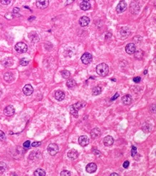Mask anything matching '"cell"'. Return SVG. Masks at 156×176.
Listing matches in <instances>:
<instances>
[{
  "mask_svg": "<svg viewBox=\"0 0 156 176\" xmlns=\"http://www.w3.org/2000/svg\"><path fill=\"white\" fill-rule=\"evenodd\" d=\"M125 51L128 54H134V52L136 51V46L134 43H128L125 47Z\"/></svg>",
  "mask_w": 156,
  "mask_h": 176,
  "instance_id": "30bf717a",
  "label": "cell"
},
{
  "mask_svg": "<svg viewBox=\"0 0 156 176\" xmlns=\"http://www.w3.org/2000/svg\"><path fill=\"white\" fill-rule=\"evenodd\" d=\"M97 73L101 77H105L109 74V69L108 65L105 63H101L97 66L96 68Z\"/></svg>",
  "mask_w": 156,
  "mask_h": 176,
  "instance_id": "7a4b0ae2",
  "label": "cell"
},
{
  "mask_svg": "<svg viewBox=\"0 0 156 176\" xmlns=\"http://www.w3.org/2000/svg\"><path fill=\"white\" fill-rule=\"evenodd\" d=\"M34 19H35V17H33V16H32V17H30V18L28 19V20L29 21H30V20H34Z\"/></svg>",
  "mask_w": 156,
  "mask_h": 176,
  "instance_id": "7bdbcfd3",
  "label": "cell"
},
{
  "mask_svg": "<svg viewBox=\"0 0 156 176\" xmlns=\"http://www.w3.org/2000/svg\"><path fill=\"white\" fill-rule=\"evenodd\" d=\"M33 175L35 176H45L46 175V173L45 171L41 168H38L37 170H35L33 173Z\"/></svg>",
  "mask_w": 156,
  "mask_h": 176,
  "instance_id": "603a6c76",
  "label": "cell"
},
{
  "mask_svg": "<svg viewBox=\"0 0 156 176\" xmlns=\"http://www.w3.org/2000/svg\"><path fill=\"white\" fill-rule=\"evenodd\" d=\"M110 175H111V176H119V175L117 174V173H112V174H111Z\"/></svg>",
  "mask_w": 156,
  "mask_h": 176,
  "instance_id": "b9f144b4",
  "label": "cell"
},
{
  "mask_svg": "<svg viewBox=\"0 0 156 176\" xmlns=\"http://www.w3.org/2000/svg\"><path fill=\"white\" fill-rule=\"evenodd\" d=\"M83 2H89V0H83Z\"/></svg>",
  "mask_w": 156,
  "mask_h": 176,
  "instance_id": "f6af8a7d",
  "label": "cell"
},
{
  "mask_svg": "<svg viewBox=\"0 0 156 176\" xmlns=\"http://www.w3.org/2000/svg\"><path fill=\"white\" fill-rule=\"evenodd\" d=\"M147 73V70H145V71H144V74H146Z\"/></svg>",
  "mask_w": 156,
  "mask_h": 176,
  "instance_id": "ee69618b",
  "label": "cell"
},
{
  "mask_svg": "<svg viewBox=\"0 0 156 176\" xmlns=\"http://www.w3.org/2000/svg\"><path fill=\"white\" fill-rule=\"evenodd\" d=\"M7 166L3 162H0V174H2L6 171Z\"/></svg>",
  "mask_w": 156,
  "mask_h": 176,
  "instance_id": "484cf974",
  "label": "cell"
},
{
  "mask_svg": "<svg viewBox=\"0 0 156 176\" xmlns=\"http://www.w3.org/2000/svg\"><path fill=\"white\" fill-rule=\"evenodd\" d=\"M92 59H93V57L90 53H85L81 56V62L84 64H89L91 62Z\"/></svg>",
  "mask_w": 156,
  "mask_h": 176,
  "instance_id": "5b68a950",
  "label": "cell"
},
{
  "mask_svg": "<svg viewBox=\"0 0 156 176\" xmlns=\"http://www.w3.org/2000/svg\"><path fill=\"white\" fill-rule=\"evenodd\" d=\"M47 150L51 156H55L58 152L59 148H58V146L56 144H50L48 147Z\"/></svg>",
  "mask_w": 156,
  "mask_h": 176,
  "instance_id": "277c9868",
  "label": "cell"
},
{
  "mask_svg": "<svg viewBox=\"0 0 156 176\" xmlns=\"http://www.w3.org/2000/svg\"><path fill=\"white\" fill-rule=\"evenodd\" d=\"M118 97H119V94H118V93H116L115 95H114V96L111 99V100H112H112H115Z\"/></svg>",
  "mask_w": 156,
  "mask_h": 176,
  "instance_id": "ab89813d",
  "label": "cell"
},
{
  "mask_svg": "<svg viewBox=\"0 0 156 176\" xmlns=\"http://www.w3.org/2000/svg\"><path fill=\"white\" fill-rule=\"evenodd\" d=\"M4 79L7 82H11L14 80V77H13V74L12 73H10V72H6L4 74Z\"/></svg>",
  "mask_w": 156,
  "mask_h": 176,
  "instance_id": "ffe728a7",
  "label": "cell"
},
{
  "mask_svg": "<svg viewBox=\"0 0 156 176\" xmlns=\"http://www.w3.org/2000/svg\"><path fill=\"white\" fill-rule=\"evenodd\" d=\"M40 144H41V142H35L32 144V147H39Z\"/></svg>",
  "mask_w": 156,
  "mask_h": 176,
  "instance_id": "d590c367",
  "label": "cell"
},
{
  "mask_svg": "<svg viewBox=\"0 0 156 176\" xmlns=\"http://www.w3.org/2000/svg\"><path fill=\"white\" fill-rule=\"evenodd\" d=\"M6 139V135L2 131L0 130V141H4Z\"/></svg>",
  "mask_w": 156,
  "mask_h": 176,
  "instance_id": "4dcf8cb0",
  "label": "cell"
},
{
  "mask_svg": "<svg viewBox=\"0 0 156 176\" xmlns=\"http://www.w3.org/2000/svg\"><path fill=\"white\" fill-rule=\"evenodd\" d=\"M0 2L3 5H8L11 2V0H0Z\"/></svg>",
  "mask_w": 156,
  "mask_h": 176,
  "instance_id": "e575fe53",
  "label": "cell"
},
{
  "mask_svg": "<svg viewBox=\"0 0 156 176\" xmlns=\"http://www.w3.org/2000/svg\"><path fill=\"white\" fill-rule=\"evenodd\" d=\"M5 17L6 19H8V20H12L14 17V15H13V13H6V15H5Z\"/></svg>",
  "mask_w": 156,
  "mask_h": 176,
  "instance_id": "836d02e7",
  "label": "cell"
},
{
  "mask_svg": "<svg viewBox=\"0 0 156 176\" xmlns=\"http://www.w3.org/2000/svg\"><path fill=\"white\" fill-rule=\"evenodd\" d=\"M90 134L92 139H97L101 135V130L99 128H94L91 131Z\"/></svg>",
  "mask_w": 156,
  "mask_h": 176,
  "instance_id": "9a60e30c",
  "label": "cell"
},
{
  "mask_svg": "<svg viewBox=\"0 0 156 176\" xmlns=\"http://www.w3.org/2000/svg\"><path fill=\"white\" fill-rule=\"evenodd\" d=\"M19 13V9L17 7H15L13 9V14L14 15H18V13Z\"/></svg>",
  "mask_w": 156,
  "mask_h": 176,
  "instance_id": "f35d334b",
  "label": "cell"
},
{
  "mask_svg": "<svg viewBox=\"0 0 156 176\" xmlns=\"http://www.w3.org/2000/svg\"><path fill=\"white\" fill-rule=\"evenodd\" d=\"M129 165H130V162L129 161H125L124 162V163H123V167L124 168H127L129 167Z\"/></svg>",
  "mask_w": 156,
  "mask_h": 176,
  "instance_id": "8d00e7d4",
  "label": "cell"
},
{
  "mask_svg": "<svg viewBox=\"0 0 156 176\" xmlns=\"http://www.w3.org/2000/svg\"><path fill=\"white\" fill-rule=\"evenodd\" d=\"M33 87H32L31 84H26L24 87H23V89H22V92L23 93L25 94V95L27 96H30L31 95L32 93H33Z\"/></svg>",
  "mask_w": 156,
  "mask_h": 176,
  "instance_id": "8fae6325",
  "label": "cell"
},
{
  "mask_svg": "<svg viewBox=\"0 0 156 176\" xmlns=\"http://www.w3.org/2000/svg\"><path fill=\"white\" fill-rule=\"evenodd\" d=\"M90 22V20L89 18L86 17V16H83L81 17V18L79 19V25H81V27H86L89 25Z\"/></svg>",
  "mask_w": 156,
  "mask_h": 176,
  "instance_id": "5bb4252c",
  "label": "cell"
},
{
  "mask_svg": "<svg viewBox=\"0 0 156 176\" xmlns=\"http://www.w3.org/2000/svg\"><path fill=\"white\" fill-rule=\"evenodd\" d=\"M48 5H49V0H37L36 1V6L39 9H45L48 7Z\"/></svg>",
  "mask_w": 156,
  "mask_h": 176,
  "instance_id": "8992f818",
  "label": "cell"
},
{
  "mask_svg": "<svg viewBox=\"0 0 156 176\" xmlns=\"http://www.w3.org/2000/svg\"><path fill=\"white\" fill-rule=\"evenodd\" d=\"M133 81H134L135 83H139L141 81V78L140 77H136L133 79Z\"/></svg>",
  "mask_w": 156,
  "mask_h": 176,
  "instance_id": "74e56055",
  "label": "cell"
},
{
  "mask_svg": "<svg viewBox=\"0 0 156 176\" xmlns=\"http://www.w3.org/2000/svg\"><path fill=\"white\" fill-rule=\"evenodd\" d=\"M31 145V144H30V141H26V142H24V144H23V147H24V148L25 149H29L30 148V147Z\"/></svg>",
  "mask_w": 156,
  "mask_h": 176,
  "instance_id": "d6a6232c",
  "label": "cell"
},
{
  "mask_svg": "<svg viewBox=\"0 0 156 176\" xmlns=\"http://www.w3.org/2000/svg\"><path fill=\"white\" fill-rule=\"evenodd\" d=\"M78 143L81 147H86L89 144V139L86 135L81 136L78 138Z\"/></svg>",
  "mask_w": 156,
  "mask_h": 176,
  "instance_id": "ba28073f",
  "label": "cell"
},
{
  "mask_svg": "<svg viewBox=\"0 0 156 176\" xmlns=\"http://www.w3.org/2000/svg\"><path fill=\"white\" fill-rule=\"evenodd\" d=\"M85 105H86V102H85L80 101V102H76V103L73 104V105L71 107V108H70V112H71V113L74 117L78 118V111L80 110V109H81L82 108H84Z\"/></svg>",
  "mask_w": 156,
  "mask_h": 176,
  "instance_id": "6da1fadb",
  "label": "cell"
},
{
  "mask_svg": "<svg viewBox=\"0 0 156 176\" xmlns=\"http://www.w3.org/2000/svg\"><path fill=\"white\" fill-rule=\"evenodd\" d=\"M127 9V4L125 1H120L117 6L116 10L118 13H122Z\"/></svg>",
  "mask_w": 156,
  "mask_h": 176,
  "instance_id": "52a82bcc",
  "label": "cell"
},
{
  "mask_svg": "<svg viewBox=\"0 0 156 176\" xmlns=\"http://www.w3.org/2000/svg\"><path fill=\"white\" fill-rule=\"evenodd\" d=\"M120 33L122 35V38H126L129 36V35L130 33V31L128 28H123L120 31Z\"/></svg>",
  "mask_w": 156,
  "mask_h": 176,
  "instance_id": "d6986e66",
  "label": "cell"
},
{
  "mask_svg": "<svg viewBox=\"0 0 156 176\" xmlns=\"http://www.w3.org/2000/svg\"><path fill=\"white\" fill-rule=\"evenodd\" d=\"M29 38L31 40L32 42H34V43L38 41V35L35 32H31L29 34Z\"/></svg>",
  "mask_w": 156,
  "mask_h": 176,
  "instance_id": "44dd1931",
  "label": "cell"
},
{
  "mask_svg": "<svg viewBox=\"0 0 156 176\" xmlns=\"http://www.w3.org/2000/svg\"><path fill=\"white\" fill-rule=\"evenodd\" d=\"M76 81L74 80H69L66 82V85L69 88H73V87L76 86Z\"/></svg>",
  "mask_w": 156,
  "mask_h": 176,
  "instance_id": "4316f807",
  "label": "cell"
},
{
  "mask_svg": "<svg viewBox=\"0 0 156 176\" xmlns=\"http://www.w3.org/2000/svg\"><path fill=\"white\" fill-rule=\"evenodd\" d=\"M15 49L17 53H23L27 52L28 51V46L27 44L22 42H19V43H17L15 46Z\"/></svg>",
  "mask_w": 156,
  "mask_h": 176,
  "instance_id": "3957f363",
  "label": "cell"
},
{
  "mask_svg": "<svg viewBox=\"0 0 156 176\" xmlns=\"http://www.w3.org/2000/svg\"><path fill=\"white\" fill-rule=\"evenodd\" d=\"M136 153H137V148L134 147V146H132V150H131V155L132 157H134L135 155H136Z\"/></svg>",
  "mask_w": 156,
  "mask_h": 176,
  "instance_id": "1f68e13d",
  "label": "cell"
},
{
  "mask_svg": "<svg viewBox=\"0 0 156 176\" xmlns=\"http://www.w3.org/2000/svg\"><path fill=\"white\" fill-rule=\"evenodd\" d=\"M2 64L4 66H6V67H8V66H12L13 64V60L12 59H10V58H6V59H4L3 62V64Z\"/></svg>",
  "mask_w": 156,
  "mask_h": 176,
  "instance_id": "cb8c5ba5",
  "label": "cell"
},
{
  "mask_svg": "<svg viewBox=\"0 0 156 176\" xmlns=\"http://www.w3.org/2000/svg\"><path fill=\"white\" fill-rule=\"evenodd\" d=\"M97 166L95 163H89L88 164L86 167V170L89 173H94L97 171Z\"/></svg>",
  "mask_w": 156,
  "mask_h": 176,
  "instance_id": "7c38bea8",
  "label": "cell"
},
{
  "mask_svg": "<svg viewBox=\"0 0 156 176\" xmlns=\"http://www.w3.org/2000/svg\"><path fill=\"white\" fill-rule=\"evenodd\" d=\"M101 93V89L100 87H95L93 90H92V95L94 96L99 95Z\"/></svg>",
  "mask_w": 156,
  "mask_h": 176,
  "instance_id": "d4e9b609",
  "label": "cell"
},
{
  "mask_svg": "<svg viewBox=\"0 0 156 176\" xmlns=\"http://www.w3.org/2000/svg\"><path fill=\"white\" fill-rule=\"evenodd\" d=\"M132 101V96L130 95H126L122 98V102H123V104L126 105L131 104Z\"/></svg>",
  "mask_w": 156,
  "mask_h": 176,
  "instance_id": "e0dca14e",
  "label": "cell"
},
{
  "mask_svg": "<svg viewBox=\"0 0 156 176\" xmlns=\"http://www.w3.org/2000/svg\"><path fill=\"white\" fill-rule=\"evenodd\" d=\"M55 98L58 101H62L65 98V94L63 91L58 90L55 93Z\"/></svg>",
  "mask_w": 156,
  "mask_h": 176,
  "instance_id": "ac0fdd59",
  "label": "cell"
},
{
  "mask_svg": "<svg viewBox=\"0 0 156 176\" xmlns=\"http://www.w3.org/2000/svg\"><path fill=\"white\" fill-rule=\"evenodd\" d=\"M60 175L61 176H71V173L69 171V170H63L60 173Z\"/></svg>",
  "mask_w": 156,
  "mask_h": 176,
  "instance_id": "f546056e",
  "label": "cell"
},
{
  "mask_svg": "<svg viewBox=\"0 0 156 176\" xmlns=\"http://www.w3.org/2000/svg\"><path fill=\"white\" fill-rule=\"evenodd\" d=\"M61 75H62L63 78H64V79H68V78L70 77V72H69L68 70H64V71H61Z\"/></svg>",
  "mask_w": 156,
  "mask_h": 176,
  "instance_id": "83f0119b",
  "label": "cell"
},
{
  "mask_svg": "<svg viewBox=\"0 0 156 176\" xmlns=\"http://www.w3.org/2000/svg\"><path fill=\"white\" fill-rule=\"evenodd\" d=\"M29 62H30L29 59H26V58H23V59L20 60L19 63H20V64L22 65V66H27L29 64Z\"/></svg>",
  "mask_w": 156,
  "mask_h": 176,
  "instance_id": "f1b7e54d",
  "label": "cell"
},
{
  "mask_svg": "<svg viewBox=\"0 0 156 176\" xmlns=\"http://www.w3.org/2000/svg\"><path fill=\"white\" fill-rule=\"evenodd\" d=\"M68 157H69L71 160H76V159H77L78 157V151H76V149H71V150L69 151V153H68Z\"/></svg>",
  "mask_w": 156,
  "mask_h": 176,
  "instance_id": "2e32d148",
  "label": "cell"
},
{
  "mask_svg": "<svg viewBox=\"0 0 156 176\" xmlns=\"http://www.w3.org/2000/svg\"><path fill=\"white\" fill-rule=\"evenodd\" d=\"M80 7L82 10H88L91 8V4H89V2H81V4H80Z\"/></svg>",
  "mask_w": 156,
  "mask_h": 176,
  "instance_id": "7402d4cb",
  "label": "cell"
},
{
  "mask_svg": "<svg viewBox=\"0 0 156 176\" xmlns=\"http://www.w3.org/2000/svg\"><path fill=\"white\" fill-rule=\"evenodd\" d=\"M114 140L113 139L112 136H106L103 140L104 144L106 147H110V146L113 145Z\"/></svg>",
  "mask_w": 156,
  "mask_h": 176,
  "instance_id": "4fadbf2b",
  "label": "cell"
},
{
  "mask_svg": "<svg viewBox=\"0 0 156 176\" xmlns=\"http://www.w3.org/2000/svg\"><path fill=\"white\" fill-rule=\"evenodd\" d=\"M74 0H67V2H66V4H71L72 2H73Z\"/></svg>",
  "mask_w": 156,
  "mask_h": 176,
  "instance_id": "60d3db41",
  "label": "cell"
},
{
  "mask_svg": "<svg viewBox=\"0 0 156 176\" xmlns=\"http://www.w3.org/2000/svg\"><path fill=\"white\" fill-rule=\"evenodd\" d=\"M15 109L12 105H8L4 110V113L6 116H12L15 114Z\"/></svg>",
  "mask_w": 156,
  "mask_h": 176,
  "instance_id": "9c48e42d",
  "label": "cell"
}]
</instances>
